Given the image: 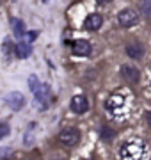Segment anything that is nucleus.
I'll return each instance as SVG.
<instances>
[{"mask_svg":"<svg viewBox=\"0 0 151 160\" xmlns=\"http://www.w3.org/2000/svg\"><path fill=\"white\" fill-rule=\"evenodd\" d=\"M105 110L114 121H124L132 112V102L130 96L124 92H114L107 98L105 102Z\"/></svg>","mask_w":151,"mask_h":160,"instance_id":"1","label":"nucleus"},{"mask_svg":"<svg viewBox=\"0 0 151 160\" xmlns=\"http://www.w3.org/2000/svg\"><path fill=\"white\" fill-rule=\"evenodd\" d=\"M148 155H149V149H148L146 142H142L139 139H132V141L124 142L119 151L121 160H148Z\"/></svg>","mask_w":151,"mask_h":160,"instance_id":"2","label":"nucleus"},{"mask_svg":"<svg viewBox=\"0 0 151 160\" xmlns=\"http://www.w3.org/2000/svg\"><path fill=\"white\" fill-rule=\"evenodd\" d=\"M78 141H80V132H78V128H75V126H68V128H62V130L59 132V142L62 144V146L71 148V146H75Z\"/></svg>","mask_w":151,"mask_h":160,"instance_id":"3","label":"nucleus"},{"mask_svg":"<svg viewBox=\"0 0 151 160\" xmlns=\"http://www.w3.org/2000/svg\"><path fill=\"white\" fill-rule=\"evenodd\" d=\"M137 22H139V14H137L134 9H123V11L117 14V23L121 25L123 29H130V27H134Z\"/></svg>","mask_w":151,"mask_h":160,"instance_id":"4","label":"nucleus"},{"mask_svg":"<svg viewBox=\"0 0 151 160\" xmlns=\"http://www.w3.org/2000/svg\"><path fill=\"white\" fill-rule=\"evenodd\" d=\"M121 75H123V78L126 80V82H130V84H135V82H139V78H140L139 68L134 66V64H123Z\"/></svg>","mask_w":151,"mask_h":160,"instance_id":"5","label":"nucleus"},{"mask_svg":"<svg viewBox=\"0 0 151 160\" xmlns=\"http://www.w3.org/2000/svg\"><path fill=\"white\" fill-rule=\"evenodd\" d=\"M6 103L12 110H20V109H23V105H25V96L22 92L12 91L9 94H6Z\"/></svg>","mask_w":151,"mask_h":160,"instance_id":"6","label":"nucleus"},{"mask_svg":"<svg viewBox=\"0 0 151 160\" xmlns=\"http://www.w3.org/2000/svg\"><path fill=\"white\" fill-rule=\"evenodd\" d=\"M87 109H89V102H87V98L84 96V94L73 96V100H71V110H73V112L84 114V112H87Z\"/></svg>","mask_w":151,"mask_h":160,"instance_id":"7","label":"nucleus"},{"mask_svg":"<svg viewBox=\"0 0 151 160\" xmlns=\"http://www.w3.org/2000/svg\"><path fill=\"white\" fill-rule=\"evenodd\" d=\"M71 50L75 55H80V57H85L91 53V43L85 39H78V41H73V45H71Z\"/></svg>","mask_w":151,"mask_h":160,"instance_id":"8","label":"nucleus"},{"mask_svg":"<svg viewBox=\"0 0 151 160\" xmlns=\"http://www.w3.org/2000/svg\"><path fill=\"white\" fill-rule=\"evenodd\" d=\"M34 96H36V102H39L41 107L46 109L48 103H50V87H48L46 84H43V86L34 92Z\"/></svg>","mask_w":151,"mask_h":160,"instance_id":"9","label":"nucleus"},{"mask_svg":"<svg viewBox=\"0 0 151 160\" xmlns=\"http://www.w3.org/2000/svg\"><path fill=\"white\" fill-rule=\"evenodd\" d=\"M126 53L130 59H134V61H139V59L144 57V46L142 45H135V43H132V45L126 46Z\"/></svg>","mask_w":151,"mask_h":160,"instance_id":"10","label":"nucleus"},{"mask_svg":"<svg viewBox=\"0 0 151 160\" xmlns=\"http://www.w3.org/2000/svg\"><path fill=\"white\" fill-rule=\"evenodd\" d=\"M101 25H103V18L100 14H89L85 18V29L87 30H98Z\"/></svg>","mask_w":151,"mask_h":160,"instance_id":"11","label":"nucleus"},{"mask_svg":"<svg viewBox=\"0 0 151 160\" xmlns=\"http://www.w3.org/2000/svg\"><path fill=\"white\" fill-rule=\"evenodd\" d=\"M14 52H16V55L20 59H25L29 57L30 53H32V46H30L29 41H20L16 45V48H14Z\"/></svg>","mask_w":151,"mask_h":160,"instance_id":"12","label":"nucleus"},{"mask_svg":"<svg viewBox=\"0 0 151 160\" xmlns=\"http://www.w3.org/2000/svg\"><path fill=\"white\" fill-rule=\"evenodd\" d=\"M11 27H12V32H14V36H18V38H23L27 32H25V25L22 20H18V18H12L11 20Z\"/></svg>","mask_w":151,"mask_h":160,"instance_id":"13","label":"nucleus"},{"mask_svg":"<svg viewBox=\"0 0 151 160\" xmlns=\"http://www.w3.org/2000/svg\"><path fill=\"white\" fill-rule=\"evenodd\" d=\"M139 12L144 18H151V0H140Z\"/></svg>","mask_w":151,"mask_h":160,"instance_id":"14","label":"nucleus"},{"mask_svg":"<svg viewBox=\"0 0 151 160\" xmlns=\"http://www.w3.org/2000/svg\"><path fill=\"white\" fill-rule=\"evenodd\" d=\"M34 128H36V123H30L27 132H25L23 142L27 144V146H32V144H34Z\"/></svg>","mask_w":151,"mask_h":160,"instance_id":"15","label":"nucleus"},{"mask_svg":"<svg viewBox=\"0 0 151 160\" xmlns=\"http://www.w3.org/2000/svg\"><path fill=\"white\" fill-rule=\"evenodd\" d=\"M16 46L12 45V41L11 39H6L4 43H2V53H4V57H11V53L12 50H14Z\"/></svg>","mask_w":151,"mask_h":160,"instance_id":"16","label":"nucleus"},{"mask_svg":"<svg viewBox=\"0 0 151 160\" xmlns=\"http://www.w3.org/2000/svg\"><path fill=\"white\" fill-rule=\"evenodd\" d=\"M41 86H43V84L37 80V77H36V75H30V77H29V87H30V91L36 92Z\"/></svg>","mask_w":151,"mask_h":160,"instance_id":"17","label":"nucleus"},{"mask_svg":"<svg viewBox=\"0 0 151 160\" xmlns=\"http://www.w3.org/2000/svg\"><path fill=\"white\" fill-rule=\"evenodd\" d=\"M12 155V149L9 146H4L0 148V160H9V157Z\"/></svg>","mask_w":151,"mask_h":160,"instance_id":"18","label":"nucleus"},{"mask_svg":"<svg viewBox=\"0 0 151 160\" xmlns=\"http://www.w3.org/2000/svg\"><path fill=\"white\" fill-rule=\"evenodd\" d=\"M9 132H11V128H9L7 123H0V141L6 139L7 135H9Z\"/></svg>","mask_w":151,"mask_h":160,"instance_id":"19","label":"nucleus"},{"mask_svg":"<svg viewBox=\"0 0 151 160\" xmlns=\"http://www.w3.org/2000/svg\"><path fill=\"white\" fill-rule=\"evenodd\" d=\"M48 160H66V157L61 153H52L50 157H48Z\"/></svg>","mask_w":151,"mask_h":160,"instance_id":"20","label":"nucleus"},{"mask_svg":"<svg viewBox=\"0 0 151 160\" xmlns=\"http://www.w3.org/2000/svg\"><path fill=\"white\" fill-rule=\"evenodd\" d=\"M27 38H29V41H34L36 38H37V32H36V30H30L29 34H27Z\"/></svg>","mask_w":151,"mask_h":160,"instance_id":"21","label":"nucleus"},{"mask_svg":"<svg viewBox=\"0 0 151 160\" xmlns=\"http://www.w3.org/2000/svg\"><path fill=\"white\" fill-rule=\"evenodd\" d=\"M96 2H100V4H109V2H112V0H96Z\"/></svg>","mask_w":151,"mask_h":160,"instance_id":"22","label":"nucleus"},{"mask_svg":"<svg viewBox=\"0 0 151 160\" xmlns=\"http://www.w3.org/2000/svg\"><path fill=\"white\" fill-rule=\"evenodd\" d=\"M146 118H148V123L151 125V112H148V114H146Z\"/></svg>","mask_w":151,"mask_h":160,"instance_id":"23","label":"nucleus"},{"mask_svg":"<svg viewBox=\"0 0 151 160\" xmlns=\"http://www.w3.org/2000/svg\"><path fill=\"white\" fill-rule=\"evenodd\" d=\"M149 86H151V69H149Z\"/></svg>","mask_w":151,"mask_h":160,"instance_id":"24","label":"nucleus"}]
</instances>
